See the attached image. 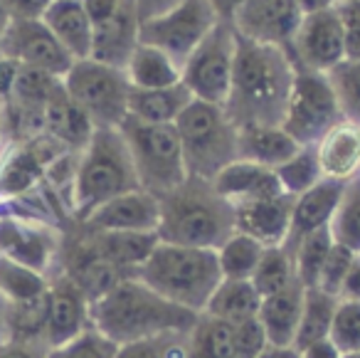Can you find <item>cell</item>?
Returning a JSON list of instances; mask_svg holds the SVG:
<instances>
[{"instance_id": "obj_12", "label": "cell", "mask_w": 360, "mask_h": 358, "mask_svg": "<svg viewBox=\"0 0 360 358\" xmlns=\"http://www.w3.org/2000/svg\"><path fill=\"white\" fill-rule=\"evenodd\" d=\"M289 57L294 67L321 75H328L345 60V30L335 8L304 16L289 47Z\"/></svg>"}, {"instance_id": "obj_49", "label": "cell", "mask_w": 360, "mask_h": 358, "mask_svg": "<svg viewBox=\"0 0 360 358\" xmlns=\"http://www.w3.org/2000/svg\"><path fill=\"white\" fill-rule=\"evenodd\" d=\"M134 3H136V11H139L141 23H146V20H153V18L163 16V13L173 11L183 0H134Z\"/></svg>"}, {"instance_id": "obj_10", "label": "cell", "mask_w": 360, "mask_h": 358, "mask_svg": "<svg viewBox=\"0 0 360 358\" xmlns=\"http://www.w3.org/2000/svg\"><path fill=\"white\" fill-rule=\"evenodd\" d=\"M237 32L227 20H217L205 40L195 47L183 65V85L191 90L193 99L225 106L232 85Z\"/></svg>"}, {"instance_id": "obj_58", "label": "cell", "mask_w": 360, "mask_h": 358, "mask_svg": "<svg viewBox=\"0 0 360 358\" xmlns=\"http://www.w3.org/2000/svg\"><path fill=\"white\" fill-rule=\"evenodd\" d=\"M6 311H8V302L0 294V343L6 341Z\"/></svg>"}, {"instance_id": "obj_9", "label": "cell", "mask_w": 360, "mask_h": 358, "mask_svg": "<svg viewBox=\"0 0 360 358\" xmlns=\"http://www.w3.org/2000/svg\"><path fill=\"white\" fill-rule=\"evenodd\" d=\"M340 121L343 114L328 77L296 67L281 129L299 146H316Z\"/></svg>"}, {"instance_id": "obj_30", "label": "cell", "mask_w": 360, "mask_h": 358, "mask_svg": "<svg viewBox=\"0 0 360 358\" xmlns=\"http://www.w3.org/2000/svg\"><path fill=\"white\" fill-rule=\"evenodd\" d=\"M259 307L262 297L250 279H222L202 314L222 319L227 323H242L247 319H255Z\"/></svg>"}, {"instance_id": "obj_1", "label": "cell", "mask_w": 360, "mask_h": 358, "mask_svg": "<svg viewBox=\"0 0 360 358\" xmlns=\"http://www.w3.org/2000/svg\"><path fill=\"white\" fill-rule=\"evenodd\" d=\"M294 62L281 47L259 45L237 35L232 85L225 114L237 129L281 126L294 85Z\"/></svg>"}, {"instance_id": "obj_29", "label": "cell", "mask_w": 360, "mask_h": 358, "mask_svg": "<svg viewBox=\"0 0 360 358\" xmlns=\"http://www.w3.org/2000/svg\"><path fill=\"white\" fill-rule=\"evenodd\" d=\"M126 77L134 90H160L183 82V70L158 47L141 42L126 65Z\"/></svg>"}, {"instance_id": "obj_54", "label": "cell", "mask_w": 360, "mask_h": 358, "mask_svg": "<svg viewBox=\"0 0 360 358\" xmlns=\"http://www.w3.org/2000/svg\"><path fill=\"white\" fill-rule=\"evenodd\" d=\"M207 3L212 6V11L217 13V18H220V20L230 23V18L235 16V11L242 6V3H245V0H207Z\"/></svg>"}, {"instance_id": "obj_59", "label": "cell", "mask_w": 360, "mask_h": 358, "mask_svg": "<svg viewBox=\"0 0 360 358\" xmlns=\"http://www.w3.org/2000/svg\"><path fill=\"white\" fill-rule=\"evenodd\" d=\"M8 25H11V16L6 13V8L0 6V45H3V37H6Z\"/></svg>"}, {"instance_id": "obj_24", "label": "cell", "mask_w": 360, "mask_h": 358, "mask_svg": "<svg viewBox=\"0 0 360 358\" xmlns=\"http://www.w3.org/2000/svg\"><path fill=\"white\" fill-rule=\"evenodd\" d=\"M79 230L89 240L94 252L114 264L126 277H136L139 267L160 242L158 233H94V230H84L82 225Z\"/></svg>"}, {"instance_id": "obj_60", "label": "cell", "mask_w": 360, "mask_h": 358, "mask_svg": "<svg viewBox=\"0 0 360 358\" xmlns=\"http://www.w3.org/2000/svg\"><path fill=\"white\" fill-rule=\"evenodd\" d=\"M343 358H360V353H358V356H343Z\"/></svg>"}, {"instance_id": "obj_22", "label": "cell", "mask_w": 360, "mask_h": 358, "mask_svg": "<svg viewBox=\"0 0 360 358\" xmlns=\"http://www.w3.org/2000/svg\"><path fill=\"white\" fill-rule=\"evenodd\" d=\"M314 149L323 178L350 183L360 175V124L343 119Z\"/></svg>"}, {"instance_id": "obj_14", "label": "cell", "mask_w": 360, "mask_h": 358, "mask_svg": "<svg viewBox=\"0 0 360 358\" xmlns=\"http://www.w3.org/2000/svg\"><path fill=\"white\" fill-rule=\"evenodd\" d=\"M0 55L11 57L22 67L50 72L60 80H65V75L75 65L72 55L57 42V37L42 20H11L0 45Z\"/></svg>"}, {"instance_id": "obj_8", "label": "cell", "mask_w": 360, "mask_h": 358, "mask_svg": "<svg viewBox=\"0 0 360 358\" xmlns=\"http://www.w3.org/2000/svg\"><path fill=\"white\" fill-rule=\"evenodd\" d=\"M62 82L67 94L91 119L94 129H119L129 116L131 85L124 70L96 60H77Z\"/></svg>"}, {"instance_id": "obj_34", "label": "cell", "mask_w": 360, "mask_h": 358, "mask_svg": "<svg viewBox=\"0 0 360 358\" xmlns=\"http://www.w3.org/2000/svg\"><path fill=\"white\" fill-rule=\"evenodd\" d=\"M255 284V289L259 292V297H269V294H276L281 289H286L289 284L299 282L296 279V269H294V257L286 252L284 247H264L259 257V264H257L255 274L250 279Z\"/></svg>"}, {"instance_id": "obj_44", "label": "cell", "mask_w": 360, "mask_h": 358, "mask_svg": "<svg viewBox=\"0 0 360 358\" xmlns=\"http://www.w3.org/2000/svg\"><path fill=\"white\" fill-rule=\"evenodd\" d=\"M116 348H119L116 343H111L109 338H104L99 331L89 326L67 346L50 351V358H114Z\"/></svg>"}, {"instance_id": "obj_23", "label": "cell", "mask_w": 360, "mask_h": 358, "mask_svg": "<svg viewBox=\"0 0 360 358\" xmlns=\"http://www.w3.org/2000/svg\"><path fill=\"white\" fill-rule=\"evenodd\" d=\"M94 124L82 111V106L67 94L65 82L52 92L50 101L45 106V134L52 136L57 144H62L72 154H82L86 144L94 136Z\"/></svg>"}, {"instance_id": "obj_26", "label": "cell", "mask_w": 360, "mask_h": 358, "mask_svg": "<svg viewBox=\"0 0 360 358\" xmlns=\"http://www.w3.org/2000/svg\"><path fill=\"white\" fill-rule=\"evenodd\" d=\"M301 309H304V287L301 282L289 284L286 289L262 299L259 319L269 346H294L299 328Z\"/></svg>"}, {"instance_id": "obj_41", "label": "cell", "mask_w": 360, "mask_h": 358, "mask_svg": "<svg viewBox=\"0 0 360 358\" xmlns=\"http://www.w3.org/2000/svg\"><path fill=\"white\" fill-rule=\"evenodd\" d=\"M328 341L340 351V356L360 353V302L338 299L333 321H330Z\"/></svg>"}, {"instance_id": "obj_32", "label": "cell", "mask_w": 360, "mask_h": 358, "mask_svg": "<svg viewBox=\"0 0 360 358\" xmlns=\"http://www.w3.org/2000/svg\"><path fill=\"white\" fill-rule=\"evenodd\" d=\"M335 307H338V297H333V294L321 292L319 287L304 289V309H301L299 328H296L294 338L296 351H304L311 343L328 338Z\"/></svg>"}, {"instance_id": "obj_38", "label": "cell", "mask_w": 360, "mask_h": 358, "mask_svg": "<svg viewBox=\"0 0 360 358\" xmlns=\"http://www.w3.org/2000/svg\"><path fill=\"white\" fill-rule=\"evenodd\" d=\"M333 247V237H330V228L316 230V233L306 235L299 242V247L294 249V269H296V279L301 282L304 289L316 287L319 282V272L323 267L326 254Z\"/></svg>"}, {"instance_id": "obj_27", "label": "cell", "mask_w": 360, "mask_h": 358, "mask_svg": "<svg viewBox=\"0 0 360 358\" xmlns=\"http://www.w3.org/2000/svg\"><path fill=\"white\" fill-rule=\"evenodd\" d=\"M193 94L183 82L160 90H134L129 94V116L143 124H175L178 116L188 109Z\"/></svg>"}, {"instance_id": "obj_16", "label": "cell", "mask_w": 360, "mask_h": 358, "mask_svg": "<svg viewBox=\"0 0 360 358\" xmlns=\"http://www.w3.org/2000/svg\"><path fill=\"white\" fill-rule=\"evenodd\" d=\"M62 235L40 223L20 218H0V254L50 277L60 257Z\"/></svg>"}, {"instance_id": "obj_31", "label": "cell", "mask_w": 360, "mask_h": 358, "mask_svg": "<svg viewBox=\"0 0 360 358\" xmlns=\"http://www.w3.org/2000/svg\"><path fill=\"white\" fill-rule=\"evenodd\" d=\"M188 358H240L235 323L200 314L188 333Z\"/></svg>"}, {"instance_id": "obj_4", "label": "cell", "mask_w": 360, "mask_h": 358, "mask_svg": "<svg viewBox=\"0 0 360 358\" xmlns=\"http://www.w3.org/2000/svg\"><path fill=\"white\" fill-rule=\"evenodd\" d=\"M134 161L119 129H96L77 161L72 185V220L84 223L96 208L131 190H139Z\"/></svg>"}, {"instance_id": "obj_42", "label": "cell", "mask_w": 360, "mask_h": 358, "mask_svg": "<svg viewBox=\"0 0 360 358\" xmlns=\"http://www.w3.org/2000/svg\"><path fill=\"white\" fill-rule=\"evenodd\" d=\"M188 333H165V336L126 343L116 348L114 358H188Z\"/></svg>"}, {"instance_id": "obj_51", "label": "cell", "mask_w": 360, "mask_h": 358, "mask_svg": "<svg viewBox=\"0 0 360 358\" xmlns=\"http://www.w3.org/2000/svg\"><path fill=\"white\" fill-rule=\"evenodd\" d=\"M20 72V65L11 57L0 55V101H8L13 94V85H15V77Z\"/></svg>"}, {"instance_id": "obj_20", "label": "cell", "mask_w": 360, "mask_h": 358, "mask_svg": "<svg viewBox=\"0 0 360 358\" xmlns=\"http://www.w3.org/2000/svg\"><path fill=\"white\" fill-rule=\"evenodd\" d=\"M232 208H235V233L247 235L264 247L284 245L286 233H289L291 208H294L291 195L252 200V203H240Z\"/></svg>"}, {"instance_id": "obj_36", "label": "cell", "mask_w": 360, "mask_h": 358, "mask_svg": "<svg viewBox=\"0 0 360 358\" xmlns=\"http://www.w3.org/2000/svg\"><path fill=\"white\" fill-rule=\"evenodd\" d=\"M262 252H264V245L242 233H235L217 249V264H220L222 279H252Z\"/></svg>"}, {"instance_id": "obj_7", "label": "cell", "mask_w": 360, "mask_h": 358, "mask_svg": "<svg viewBox=\"0 0 360 358\" xmlns=\"http://www.w3.org/2000/svg\"><path fill=\"white\" fill-rule=\"evenodd\" d=\"M119 131L129 146L141 190L163 198L188 178L175 124H143L126 116Z\"/></svg>"}, {"instance_id": "obj_25", "label": "cell", "mask_w": 360, "mask_h": 358, "mask_svg": "<svg viewBox=\"0 0 360 358\" xmlns=\"http://www.w3.org/2000/svg\"><path fill=\"white\" fill-rule=\"evenodd\" d=\"M40 20L50 27V32L70 52L72 60H89L94 25L82 8V0H52V6Z\"/></svg>"}, {"instance_id": "obj_52", "label": "cell", "mask_w": 360, "mask_h": 358, "mask_svg": "<svg viewBox=\"0 0 360 358\" xmlns=\"http://www.w3.org/2000/svg\"><path fill=\"white\" fill-rule=\"evenodd\" d=\"M340 299H350V302H360V254L353 259V267H350L345 284L340 289Z\"/></svg>"}, {"instance_id": "obj_5", "label": "cell", "mask_w": 360, "mask_h": 358, "mask_svg": "<svg viewBox=\"0 0 360 358\" xmlns=\"http://www.w3.org/2000/svg\"><path fill=\"white\" fill-rule=\"evenodd\" d=\"M136 277L163 299L195 314L205 311L207 302L222 282L215 249L180 247L168 242L155 245Z\"/></svg>"}, {"instance_id": "obj_13", "label": "cell", "mask_w": 360, "mask_h": 358, "mask_svg": "<svg viewBox=\"0 0 360 358\" xmlns=\"http://www.w3.org/2000/svg\"><path fill=\"white\" fill-rule=\"evenodd\" d=\"M301 20L304 13L294 0H245L230 18V25L245 40L289 52Z\"/></svg>"}, {"instance_id": "obj_2", "label": "cell", "mask_w": 360, "mask_h": 358, "mask_svg": "<svg viewBox=\"0 0 360 358\" xmlns=\"http://www.w3.org/2000/svg\"><path fill=\"white\" fill-rule=\"evenodd\" d=\"M198 316L200 314L163 299L139 277H124L89 304V326L116 346L165 333H188Z\"/></svg>"}, {"instance_id": "obj_11", "label": "cell", "mask_w": 360, "mask_h": 358, "mask_svg": "<svg viewBox=\"0 0 360 358\" xmlns=\"http://www.w3.org/2000/svg\"><path fill=\"white\" fill-rule=\"evenodd\" d=\"M220 20L207 0H183L173 11L141 23V42L158 47L183 70L188 57Z\"/></svg>"}, {"instance_id": "obj_21", "label": "cell", "mask_w": 360, "mask_h": 358, "mask_svg": "<svg viewBox=\"0 0 360 358\" xmlns=\"http://www.w3.org/2000/svg\"><path fill=\"white\" fill-rule=\"evenodd\" d=\"M212 188L232 205L252 203V200H269L286 195L279 185V178L271 168L252 161L237 159L227 168H222L215 178L210 180Z\"/></svg>"}, {"instance_id": "obj_6", "label": "cell", "mask_w": 360, "mask_h": 358, "mask_svg": "<svg viewBox=\"0 0 360 358\" xmlns=\"http://www.w3.org/2000/svg\"><path fill=\"white\" fill-rule=\"evenodd\" d=\"M188 178L212 180L222 168L240 159V131L217 104L193 99L175 121Z\"/></svg>"}, {"instance_id": "obj_17", "label": "cell", "mask_w": 360, "mask_h": 358, "mask_svg": "<svg viewBox=\"0 0 360 358\" xmlns=\"http://www.w3.org/2000/svg\"><path fill=\"white\" fill-rule=\"evenodd\" d=\"M158 220V198L139 188L104 203L79 225L94 233H155Z\"/></svg>"}, {"instance_id": "obj_56", "label": "cell", "mask_w": 360, "mask_h": 358, "mask_svg": "<svg viewBox=\"0 0 360 358\" xmlns=\"http://www.w3.org/2000/svg\"><path fill=\"white\" fill-rule=\"evenodd\" d=\"M259 358H301V351H296L294 346H266Z\"/></svg>"}, {"instance_id": "obj_61", "label": "cell", "mask_w": 360, "mask_h": 358, "mask_svg": "<svg viewBox=\"0 0 360 358\" xmlns=\"http://www.w3.org/2000/svg\"><path fill=\"white\" fill-rule=\"evenodd\" d=\"M0 136H3V124H0Z\"/></svg>"}, {"instance_id": "obj_33", "label": "cell", "mask_w": 360, "mask_h": 358, "mask_svg": "<svg viewBox=\"0 0 360 358\" xmlns=\"http://www.w3.org/2000/svg\"><path fill=\"white\" fill-rule=\"evenodd\" d=\"M50 277L0 254V294L8 304H25L45 297Z\"/></svg>"}, {"instance_id": "obj_35", "label": "cell", "mask_w": 360, "mask_h": 358, "mask_svg": "<svg viewBox=\"0 0 360 358\" xmlns=\"http://www.w3.org/2000/svg\"><path fill=\"white\" fill-rule=\"evenodd\" d=\"M330 237L333 242L360 254V175L345 183L333 218H330Z\"/></svg>"}, {"instance_id": "obj_46", "label": "cell", "mask_w": 360, "mask_h": 358, "mask_svg": "<svg viewBox=\"0 0 360 358\" xmlns=\"http://www.w3.org/2000/svg\"><path fill=\"white\" fill-rule=\"evenodd\" d=\"M11 20H40L52 0H0Z\"/></svg>"}, {"instance_id": "obj_53", "label": "cell", "mask_w": 360, "mask_h": 358, "mask_svg": "<svg viewBox=\"0 0 360 358\" xmlns=\"http://www.w3.org/2000/svg\"><path fill=\"white\" fill-rule=\"evenodd\" d=\"M301 358H343V356H340V351L328 341V338H323V341L306 346L304 351H301Z\"/></svg>"}, {"instance_id": "obj_55", "label": "cell", "mask_w": 360, "mask_h": 358, "mask_svg": "<svg viewBox=\"0 0 360 358\" xmlns=\"http://www.w3.org/2000/svg\"><path fill=\"white\" fill-rule=\"evenodd\" d=\"M294 3L299 6V11L304 13V16H309V13H319V11L335 8V3H338V0H294Z\"/></svg>"}, {"instance_id": "obj_39", "label": "cell", "mask_w": 360, "mask_h": 358, "mask_svg": "<svg viewBox=\"0 0 360 358\" xmlns=\"http://www.w3.org/2000/svg\"><path fill=\"white\" fill-rule=\"evenodd\" d=\"M62 85L60 77L50 75V72L35 70V67H22L15 77V85H13V94L8 101L18 106H25V109L45 111L47 101H50L52 92Z\"/></svg>"}, {"instance_id": "obj_28", "label": "cell", "mask_w": 360, "mask_h": 358, "mask_svg": "<svg viewBox=\"0 0 360 358\" xmlns=\"http://www.w3.org/2000/svg\"><path fill=\"white\" fill-rule=\"evenodd\" d=\"M237 131H240V139H237L240 159L266 166L271 171L286 163L301 149L281 126H252V129Z\"/></svg>"}, {"instance_id": "obj_45", "label": "cell", "mask_w": 360, "mask_h": 358, "mask_svg": "<svg viewBox=\"0 0 360 358\" xmlns=\"http://www.w3.org/2000/svg\"><path fill=\"white\" fill-rule=\"evenodd\" d=\"M235 343H237L240 358H259V353L269 346L259 319L255 316L242 323H235Z\"/></svg>"}, {"instance_id": "obj_19", "label": "cell", "mask_w": 360, "mask_h": 358, "mask_svg": "<svg viewBox=\"0 0 360 358\" xmlns=\"http://www.w3.org/2000/svg\"><path fill=\"white\" fill-rule=\"evenodd\" d=\"M343 190H345V183L323 178L311 190H306L299 198H294L289 233H286V240H284V245H281L291 257H294V249L299 247V242L306 235L330 225V218H333L335 208H338V200H340V195H343Z\"/></svg>"}, {"instance_id": "obj_18", "label": "cell", "mask_w": 360, "mask_h": 358, "mask_svg": "<svg viewBox=\"0 0 360 358\" xmlns=\"http://www.w3.org/2000/svg\"><path fill=\"white\" fill-rule=\"evenodd\" d=\"M141 45V18L134 0H121L119 11L109 20L94 25L91 35V55L101 65L126 70L134 50Z\"/></svg>"}, {"instance_id": "obj_48", "label": "cell", "mask_w": 360, "mask_h": 358, "mask_svg": "<svg viewBox=\"0 0 360 358\" xmlns=\"http://www.w3.org/2000/svg\"><path fill=\"white\" fill-rule=\"evenodd\" d=\"M121 0H82V8L89 16L91 25H99V23L109 20L116 11H119Z\"/></svg>"}, {"instance_id": "obj_37", "label": "cell", "mask_w": 360, "mask_h": 358, "mask_svg": "<svg viewBox=\"0 0 360 358\" xmlns=\"http://www.w3.org/2000/svg\"><path fill=\"white\" fill-rule=\"evenodd\" d=\"M274 173L279 178L281 190L286 195H291V198H299L301 193H306V190H311L316 183L323 180L314 146H301L286 163L276 166Z\"/></svg>"}, {"instance_id": "obj_47", "label": "cell", "mask_w": 360, "mask_h": 358, "mask_svg": "<svg viewBox=\"0 0 360 358\" xmlns=\"http://www.w3.org/2000/svg\"><path fill=\"white\" fill-rule=\"evenodd\" d=\"M52 348L45 341H3L0 358H50Z\"/></svg>"}, {"instance_id": "obj_3", "label": "cell", "mask_w": 360, "mask_h": 358, "mask_svg": "<svg viewBox=\"0 0 360 358\" xmlns=\"http://www.w3.org/2000/svg\"><path fill=\"white\" fill-rule=\"evenodd\" d=\"M158 240L195 249H220L235 235V208L210 180L186 178L158 198Z\"/></svg>"}, {"instance_id": "obj_15", "label": "cell", "mask_w": 360, "mask_h": 358, "mask_svg": "<svg viewBox=\"0 0 360 358\" xmlns=\"http://www.w3.org/2000/svg\"><path fill=\"white\" fill-rule=\"evenodd\" d=\"M86 328H89V299L65 272L57 269V274L50 277V287H47V346L52 351L67 346Z\"/></svg>"}, {"instance_id": "obj_40", "label": "cell", "mask_w": 360, "mask_h": 358, "mask_svg": "<svg viewBox=\"0 0 360 358\" xmlns=\"http://www.w3.org/2000/svg\"><path fill=\"white\" fill-rule=\"evenodd\" d=\"M326 77L333 87L343 119L360 124V60H343Z\"/></svg>"}, {"instance_id": "obj_57", "label": "cell", "mask_w": 360, "mask_h": 358, "mask_svg": "<svg viewBox=\"0 0 360 358\" xmlns=\"http://www.w3.org/2000/svg\"><path fill=\"white\" fill-rule=\"evenodd\" d=\"M345 60H360V32H345Z\"/></svg>"}, {"instance_id": "obj_50", "label": "cell", "mask_w": 360, "mask_h": 358, "mask_svg": "<svg viewBox=\"0 0 360 358\" xmlns=\"http://www.w3.org/2000/svg\"><path fill=\"white\" fill-rule=\"evenodd\" d=\"M335 13H338L345 32H360V0H338Z\"/></svg>"}, {"instance_id": "obj_43", "label": "cell", "mask_w": 360, "mask_h": 358, "mask_svg": "<svg viewBox=\"0 0 360 358\" xmlns=\"http://www.w3.org/2000/svg\"><path fill=\"white\" fill-rule=\"evenodd\" d=\"M355 257H358V254H355L353 249L333 242L330 252L326 254V259H323V267H321V272H319V282H316V287H319L321 292L333 294V297L340 299V289H343L345 277H348Z\"/></svg>"}]
</instances>
